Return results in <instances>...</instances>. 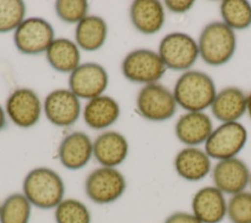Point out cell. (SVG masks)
Listing matches in <instances>:
<instances>
[{"label":"cell","mask_w":251,"mask_h":223,"mask_svg":"<svg viewBox=\"0 0 251 223\" xmlns=\"http://www.w3.org/2000/svg\"><path fill=\"white\" fill-rule=\"evenodd\" d=\"M93 155V143L82 132H74L65 137L58 148L61 164L69 170L83 168Z\"/></svg>","instance_id":"16"},{"label":"cell","mask_w":251,"mask_h":223,"mask_svg":"<svg viewBox=\"0 0 251 223\" xmlns=\"http://www.w3.org/2000/svg\"><path fill=\"white\" fill-rule=\"evenodd\" d=\"M44 113L53 125L71 126L79 117V99L69 89L53 90L44 100Z\"/></svg>","instance_id":"14"},{"label":"cell","mask_w":251,"mask_h":223,"mask_svg":"<svg viewBox=\"0 0 251 223\" xmlns=\"http://www.w3.org/2000/svg\"><path fill=\"white\" fill-rule=\"evenodd\" d=\"M220 13L223 23L233 30L251 26V4L246 0H225L220 5Z\"/></svg>","instance_id":"24"},{"label":"cell","mask_w":251,"mask_h":223,"mask_svg":"<svg viewBox=\"0 0 251 223\" xmlns=\"http://www.w3.org/2000/svg\"><path fill=\"white\" fill-rule=\"evenodd\" d=\"M176 174L188 182H198L212 172V161L205 150L197 146H186L179 150L174 160Z\"/></svg>","instance_id":"15"},{"label":"cell","mask_w":251,"mask_h":223,"mask_svg":"<svg viewBox=\"0 0 251 223\" xmlns=\"http://www.w3.org/2000/svg\"><path fill=\"white\" fill-rule=\"evenodd\" d=\"M128 153V142L120 133L108 131L96 138L93 142V156L103 167L122 164Z\"/></svg>","instance_id":"18"},{"label":"cell","mask_w":251,"mask_h":223,"mask_svg":"<svg viewBox=\"0 0 251 223\" xmlns=\"http://www.w3.org/2000/svg\"><path fill=\"white\" fill-rule=\"evenodd\" d=\"M50 66L61 73H72L79 66L80 53L77 45L67 38L54 39L46 50Z\"/></svg>","instance_id":"23"},{"label":"cell","mask_w":251,"mask_h":223,"mask_svg":"<svg viewBox=\"0 0 251 223\" xmlns=\"http://www.w3.org/2000/svg\"><path fill=\"white\" fill-rule=\"evenodd\" d=\"M57 16L66 23H78L86 17L88 3L85 0H59L55 3Z\"/></svg>","instance_id":"29"},{"label":"cell","mask_w":251,"mask_h":223,"mask_svg":"<svg viewBox=\"0 0 251 223\" xmlns=\"http://www.w3.org/2000/svg\"><path fill=\"white\" fill-rule=\"evenodd\" d=\"M107 24L98 16H86L79 21L75 28L76 44L83 50L93 52L98 50L107 38Z\"/></svg>","instance_id":"22"},{"label":"cell","mask_w":251,"mask_h":223,"mask_svg":"<svg viewBox=\"0 0 251 223\" xmlns=\"http://www.w3.org/2000/svg\"><path fill=\"white\" fill-rule=\"evenodd\" d=\"M31 203L24 194L14 193L1 203L0 223H28Z\"/></svg>","instance_id":"25"},{"label":"cell","mask_w":251,"mask_h":223,"mask_svg":"<svg viewBox=\"0 0 251 223\" xmlns=\"http://www.w3.org/2000/svg\"><path fill=\"white\" fill-rule=\"evenodd\" d=\"M249 187H250V191H251V175H250V182H249Z\"/></svg>","instance_id":"34"},{"label":"cell","mask_w":251,"mask_h":223,"mask_svg":"<svg viewBox=\"0 0 251 223\" xmlns=\"http://www.w3.org/2000/svg\"><path fill=\"white\" fill-rule=\"evenodd\" d=\"M6 112L15 125L29 128L35 125L40 118L41 102L33 90L19 88L8 97Z\"/></svg>","instance_id":"12"},{"label":"cell","mask_w":251,"mask_h":223,"mask_svg":"<svg viewBox=\"0 0 251 223\" xmlns=\"http://www.w3.org/2000/svg\"><path fill=\"white\" fill-rule=\"evenodd\" d=\"M211 174L213 186L230 196L247 189L251 171L242 159L233 157L218 161L213 166Z\"/></svg>","instance_id":"10"},{"label":"cell","mask_w":251,"mask_h":223,"mask_svg":"<svg viewBox=\"0 0 251 223\" xmlns=\"http://www.w3.org/2000/svg\"><path fill=\"white\" fill-rule=\"evenodd\" d=\"M137 110L142 117L154 122L166 121L176 111V102L171 90L155 83L145 84L136 98Z\"/></svg>","instance_id":"8"},{"label":"cell","mask_w":251,"mask_h":223,"mask_svg":"<svg viewBox=\"0 0 251 223\" xmlns=\"http://www.w3.org/2000/svg\"><path fill=\"white\" fill-rule=\"evenodd\" d=\"M226 217L231 223H251V191H243L227 199Z\"/></svg>","instance_id":"28"},{"label":"cell","mask_w":251,"mask_h":223,"mask_svg":"<svg viewBox=\"0 0 251 223\" xmlns=\"http://www.w3.org/2000/svg\"><path fill=\"white\" fill-rule=\"evenodd\" d=\"M25 5L22 0H0V32L16 29L24 21Z\"/></svg>","instance_id":"27"},{"label":"cell","mask_w":251,"mask_h":223,"mask_svg":"<svg viewBox=\"0 0 251 223\" xmlns=\"http://www.w3.org/2000/svg\"><path fill=\"white\" fill-rule=\"evenodd\" d=\"M213 130L212 119L204 112H186L177 119L175 127L176 138L186 146L205 143Z\"/></svg>","instance_id":"17"},{"label":"cell","mask_w":251,"mask_h":223,"mask_svg":"<svg viewBox=\"0 0 251 223\" xmlns=\"http://www.w3.org/2000/svg\"><path fill=\"white\" fill-rule=\"evenodd\" d=\"M164 223H201V222L192 212L176 211L170 214L165 219Z\"/></svg>","instance_id":"30"},{"label":"cell","mask_w":251,"mask_h":223,"mask_svg":"<svg viewBox=\"0 0 251 223\" xmlns=\"http://www.w3.org/2000/svg\"><path fill=\"white\" fill-rule=\"evenodd\" d=\"M0 209H1V203H0Z\"/></svg>","instance_id":"35"},{"label":"cell","mask_w":251,"mask_h":223,"mask_svg":"<svg viewBox=\"0 0 251 223\" xmlns=\"http://www.w3.org/2000/svg\"><path fill=\"white\" fill-rule=\"evenodd\" d=\"M54 40V29L46 20L28 18L15 29L14 42L23 54H39L48 49Z\"/></svg>","instance_id":"9"},{"label":"cell","mask_w":251,"mask_h":223,"mask_svg":"<svg viewBox=\"0 0 251 223\" xmlns=\"http://www.w3.org/2000/svg\"><path fill=\"white\" fill-rule=\"evenodd\" d=\"M194 4L191 0H166L165 6L173 13L183 14L189 11Z\"/></svg>","instance_id":"31"},{"label":"cell","mask_w":251,"mask_h":223,"mask_svg":"<svg viewBox=\"0 0 251 223\" xmlns=\"http://www.w3.org/2000/svg\"><path fill=\"white\" fill-rule=\"evenodd\" d=\"M199 56L210 66L227 63L236 50V35L225 23L214 21L207 24L198 39Z\"/></svg>","instance_id":"3"},{"label":"cell","mask_w":251,"mask_h":223,"mask_svg":"<svg viewBox=\"0 0 251 223\" xmlns=\"http://www.w3.org/2000/svg\"><path fill=\"white\" fill-rule=\"evenodd\" d=\"M247 112L251 119V92L249 93V95H247Z\"/></svg>","instance_id":"33"},{"label":"cell","mask_w":251,"mask_h":223,"mask_svg":"<svg viewBox=\"0 0 251 223\" xmlns=\"http://www.w3.org/2000/svg\"><path fill=\"white\" fill-rule=\"evenodd\" d=\"M6 125V118H5V112L2 108V106L0 105V131L5 127Z\"/></svg>","instance_id":"32"},{"label":"cell","mask_w":251,"mask_h":223,"mask_svg":"<svg viewBox=\"0 0 251 223\" xmlns=\"http://www.w3.org/2000/svg\"><path fill=\"white\" fill-rule=\"evenodd\" d=\"M158 54L166 68L188 71L199 57L198 43L187 33L171 32L160 41Z\"/></svg>","instance_id":"5"},{"label":"cell","mask_w":251,"mask_h":223,"mask_svg":"<svg viewBox=\"0 0 251 223\" xmlns=\"http://www.w3.org/2000/svg\"><path fill=\"white\" fill-rule=\"evenodd\" d=\"M227 199L215 186L199 189L191 199V212L201 223H221L226 217Z\"/></svg>","instance_id":"13"},{"label":"cell","mask_w":251,"mask_h":223,"mask_svg":"<svg viewBox=\"0 0 251 223\" xmlns=\"http://www.w3.org/2000/svg\"><path fill=\"white\" fill-rule=\"evenodd\" d=\"M23 194L31 205L40 209H52L64 199L65 184L53 169L37 167L25 175Z\"/></svg>","instance_id":"2"},{"label":"cell","mask_w":251,"mask_h":223,"mask_svg":"<svg viewBox=\"0 0 251 223\" xmlns=\"http://www.w3.org/2000/svg\"><path fill=\"white\" fill-rule=\"evenodd\" d=\"M133 27L143 34L158 32L165 23V11L162 3L157 0H136L129 9Z\"/></svg>","instance_id":"20"},{"label":"cell","mask_w":251,"mask_h":223,"mask_svg":"<svg viewBox=\"0 0 251 223\" xmlns=\"http://www.w3.org/2000/svg\"><path fill=\"white\" fill-rule=\"evenodd\" d=\"M108 85V74L97 63H84L74 70L69 78L70 90L82 99L100 96Z\"/></svg>","instance_id":"11"},{"label":"cell","mask_w":251,"mask_h":223,"mask_svg":"<svg viewBox=\"0 0 251 223\" xmlns=\"http://www.w3.org/2000/svg\"><path fill=\"white\" fill-rule=\"evenodd\" d=\"M119 115V104L114 98L106 95L90 99L83 109L84 122L94 130H102L111 126L117 121Z\"/></svg>","instance_id":"21"},{"label":"cell","mask_w":251,"mask_h":223,"mask_svg":"<svg viewBox=\"0 0 251 223\" xmlns=\"http://www.w3.org/2000/svg\"><path fill=\"white\" fill-rule=\"evenodd\" d=\"M166 66L159 54L149 49H136L129 52L122 63L126 79L137 84H155L165 74Z\"/></svg>","instance_id":"7"},{"label":"cell","mask_w":251,"mask_h":223,"mask_svg":"<svg viewBox=\"0 0 251 223\" xmlns=\"http://www.w3.org/2000/svg\"><path fill=\"white\" fill-rule=\"evenodd\" d=\"M173 94L176 104L187 112H203L211 107L217 90L213 79L208 74L188 70L176 82Z\"/></svg>","instance_id":"1"},{"label":"cell","mask_w":251,"mask_h":223,"mask_svg":"<svg viewBox=\"0 0 251 223\" xmlns=\"http://www.w3.org/2000/svg\"><path fill=\"white\" fill-rule=\"evenodd\" d=\"M56 223H91V213L87 206L75 198L63 199L55 208Z\"/></svg>","instance_id":"26"},{"label":"cell","mask_w":251,"mask_h":223,"mask_svg":"<svg viewBox=\"0 0 251 223\" xmlns=\"http://www.w3.org/2000/svg\"><path fill=\"white\" fill-rule=\"evenodd\" d=\"M211 111L222 123L237 122L247 112V95L236 86L225 87L217 92Z\"/></svg>","instance_id":"19"},{"label":"cell","mask_w":251,"mask_h":223,"mask_svg":"<svg viewBox=\"0 0 251 223\" xmlns=\"http://www.w3.org/2000/svg\"><path fill=\"white\" fill-rule=\"evenodd\" d=\"M125 176L116 168L99 167L88 174L84 182L87 197L97 204H108L119 199L125 193Z\"/></svg>","instance_id":"6"},{"label":"cell","mask_w":251,"mask_h":223,"mask_svg":"<svg viewBox=\"0 0 251 223\" xmlns=\"http://www.w3.org/2000/svg\"><path fill=\"white\" fill-rule=\"evenodd\" d=\"M247 138V130L239 122L222 123L205 141L204 150L211 159L217 161L237 157L244 148Z\"/></svg>","instance_id":"4"}]
</instances>
